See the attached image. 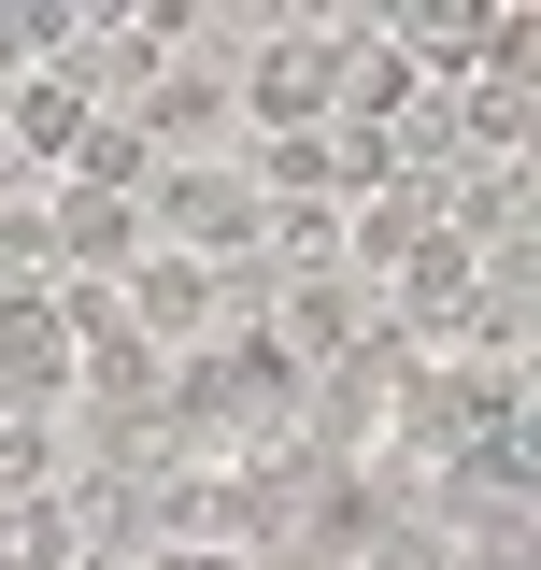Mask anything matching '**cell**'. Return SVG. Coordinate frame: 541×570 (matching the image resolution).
I'll return each instance as SVG.
<instances>
[{
	"mask_svg": "<svg viewBox=\"0 0 541 570\" xmlns=\"http://www.w3.org/2000/svg\"><path fill=\"white\" fill-rule=\"evenodd\" d=\"M71 400V343L43 285H0V414H58Z\"/></svg>",
	"mask_w": 541,
	"mask_h": 570,
	"instance_id": "obj_3",
	"label": "cell"
},
{
	"mask_svg": "<svg viewBox=\"0 0 541 570\" xmlns=\"http://www.w3.org/2000/svg\"><path fill=\"white\" fill-rule=\"evenodd\" d=\"M86 129H100V100H86L71 71H14V86H0V171H71Z\"/></svg>",
	"mask_w": 541,
	"mask_h": 570,
	"instance_id": "obj_2",
	"label": "cell"
},
{
	"mask_svg": "<svg viewBox=\"0 0 541 570\" xmlns=\"http://www.w3.org/2000/svg\"><path fill=\"white\" fill-rule=\"evenodd\" d=\"M115 570H243L228 542H142V557H115Z\"/></svg>",
	"mask_w": 541,
	"mask_h": 570,
	"instance_id": "obj_6",
	"label": "cell"
},
{
	"mask_svg": "<svg viewBox=\"0 0 541 570\" xmlns=\"http://www.w3.org/2000/svg\"><path fill=\"white\" fill-rule=\"evenodd\" d=\"M371 58V43H328V29H270L257 58H243V86H228V129H257V142H314L342 115V71Z\"/></svg>",
	"mask_w": 541,
	"mask_h": 570,
	"instance_id": "obj_1",
	"label": "cell"
},
{
	"mask_svg": "<svg viewBox=\"0 0 541 570\" xmlns=\"http://www.w3.org/2000/svg\"><path fill=\"white\" fill-rule=\"evenodd\" d=\"M270 343L299 356V385L342 371V356L371 343V328H356V285H342V272H285V285H270Z\"/></svg>",
	"mask_w": 541,
	"mask_h": 570,
	"instance_id": "obj_4",
	"label": "cell"
},
{
	"mask_svg": "<svg viewBox=\"0 0 541 570\" xmlns=\"http://www.w3.org/2000/svg\"><path fill=\"white\" fill-rule=\"evenodd\" d=\"M58 414H0V513H14V499H58Z\"/></svg>",
	"mask_w": 541,
	"mask_h": 570,
	"instance_id": "obj_5",
	"label": "cell"
}]
</instances>
